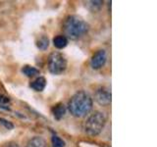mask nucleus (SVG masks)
<instances>
[{
  "instance_id": "obj_1",
  "label": "nucleus",
  "mask_w": 157,
  "mask_h": 147,
  "mask_svg": "<svg viewBox=\"0 0 157 147\" xmlns=\"http://www.w3.org/2000/svg\"><path fill=\"white\" fill-rule=\"evenodd\" d=\"M93 100L87 92L80 90L74 94L68 103V110L76 118L86 116L92 109Z\"/></svg>"
},
{
  "instance_id": "obj_2",
  "label": "nucleus",
  "mask_w": 157,
  "mask_h": 147,
  "mask_svg": "<svg viewBox=\"0 0 157 147\" xmlns=\"http://www.w3.org/2000/svg\"><path fill=\"white\" fill-rule=\"evenodd\" d=\"M90 29L88 24L82 18L77 15H70L68 16L63 24V31L66 38L71 40H78L87 33Z\"/></svg>"
},
{
  "instance_id": "obj_3",
  "label": "nucleus",
  "mask_w": 157,
  "mask_h": 147,
  "mask_svg": "<svg viewBox=\"0 0 157 147\" xmlns=\"http://www.w3.org/2000/svg\"><path fill=\"white\" fill-rule=\"evenodd\" d=\"M106 125V117L102 112L96 111L87 118L85 123V132L90 136L98 135Z\"/></svg>"
},
{
  "instance_id": "obj_4",
  "label": "nucleus",
  "mask_w": 157,
  "mask_h": 147,
  "mask_svg": "<svg viewBox=\"0 0 157 147\" xmlns=\"http://www.w3.org/2000/svg\"><path fill=\"white\" fill-rule=\"evenodd\" d=\"M48 70L52 75H61L67 69V60L60 52H52L48 57Z\"/></svg>"
},
{
  "instance_id": "obj_5",
  "label": "nucleus",
  "mask_w": 157,
  "mask_h": 147,
  "mask_svg": "<svg viewBox=\"0 0 157 147\" xmlns=\"http://www.w3.org/2000/svg\"><path fill=\"white\" fill-rule=\"evenodd\" d=\"M111 91L109 88L101 86L94 93V100L100 106H108L111 104Z\"/></svg>"
},
{
  "instance_id": "obj_6",
  "label": "nucleus",
  "mask_w": 157,
  "mask_h": 147,
  "mask_svg": "<svg viewBox=\"0 0 157 147\" xmlns=\"http://www.w3.org/2000/svg\"><path fill=\"white\" fill-rule=\"evenodd\" d=\"M106 60H107V55H106L105 50L100 49V50L96 51L91 57L90 66L92 69H94V70H98V69H101L105 65Z\"/></svg>"
},
{
  "instance_id": "obj_7",
  "label": "nucleus",
  "mask_w": 157,
  "mask_h": 147,
  "mask_svg": "<svg viewBox=\"0 0 157 147\" xmlns=\"http://www.w3.org/2000/svg\"><path fill=\"white\" fill-rule=\"evenodd\" d=\"M52 114L57 121H60L66 114V107L63 103H58L52 108Z\"/></svg>"
},
{
  "instance_id": "obj_8",
  "label": "nucleus",
  "mask_w": 157,
  "mask_h": 147,
  "mask_svg": "<svg viewBox=\"0 0 157 147\" xmlns=\"http://www.w3.org/2000/svg\"><path fill=\"white\" fill-rule=\"evenodd\" d=\"M29 86H31L33 90H36L37 92H41L46 86V80L43 77H39L36 78V80L31 83Z\"/></svg>"
},
{
  "instance_id": "obj_9",
  "label": "nucleus",
  "mask_w": 157,
  "mask_h": 147,
  "mask_svg": "<svg viewBox=\"0 0 157 147\" xmlns=\"http://www.w3.org/2000/svg\"><path fill=\"white\" fill-rule=\"evenodd\" d=\"M46 141L41 136H34L31 138L26 145V147H46Z\"/></svg>"
},
{
  "instance_id": "obj_10",
  "label": "nucleus",
  "mask_w": 157,
  "mask_h": 147,
  "mask_svg": "<svg viewBox=\"0 0 157 147\" xmlns=\"http://www.w3.org/2000/svg\"><path fill=\"white\" fill-rule=\"evenodd\" d=\"M22 73L24 74L25 76L28 77H33L37 75L40 74L38 69H36V67L33 66H29V65H26L22 68Z\"/></svg>"
},
{
  "instance_id": "obj_11",
  "label": "nucleus",
  "mask_w": 157,
  "mask_h": 147,
  "mask_svg": "<svg viewBox=\"0 0 157 147\" xmlns=\"http://www.w3.org/2000/svg\"><path fill=\"white\" fill-rule=\"evenodd\" d=\"M68 39L64 36H57L53 38V45L57 49H63L67 46Z\"/></svg>"
},
{
  "instance_id": "obj_12",
  "label": "nucleus",
  "mask_w": 157,
  "mask_h": 147,
  "mask_svg": "<svg viewBox=\"0 0 157 147\" xmlns=\"http://www.w3.org/2000/svg\"><path fill=\"white\" fill-rule=\"evenodd\" d=\"M49 46V39L46 36H41L36 40V47L39 49V50H46Z\"/></svg>"
},
{
  "instance_id": "obj_13",
  "label": "nucleus",
  "mask_w": 157,
  "mask_h": 147,
  "mask_svg": "<svg viewBox=\"0 0 157 147\" xmlns=\"http://www.w3.org/2000/svg\"><path fill=\"white\" fill-rule=\"evenodd\" d=\"M51 143H52V147H65V145H66L65 141L56 134L52 135Z\"/></svg>"
},
{
  "instance_id": "obj_14",
  "label": "nucleus",
  "mask_w": 157,
  "mask_h": 147,
  "mask_svg": "<svg viewBox=\"0 0 157 147\" xmlns=\"http://www.w3.org/2000/svg\"><path fill=\"white\" fill-rule=\"evenodd\" d=\"M86 3H87V7L93 12L98 11V10L101 8L102 4H103L102 1H87Z\"/></svg>"
},
{
  "instance_id": "obj_15",
  "label": "nucleus",
  "mask_w": 157,
  "mask_h": 147,
  "mask_svg": "<svg viewBox=\"0 0 157 147\" xmlns=\"http://www.w3.org/2000/svg\"><path fill=\"white\" fill-rule=\"evenodd\" d=\"M0 124H1L6 130H13L14 129V125L12 122H10L4 118H0Z\"/></svg>"
},
{
  "instance_id": "obj_16",
  "label": "nucleus",
  "mask_w": 157,
  "mask_h": 147,
  "mask_svg": "<svg viewBox=\"0 0 157 147\" xmlns=\"http://www.w3.org/2000/svg\"><path fill=\"white\" fill-rule=\"evenodd\" d=\"M8 103H10V98L8 96H5L3 94H0V105H7ZM1 107V106H0Z\"/></svg>"
},
{
  "instance_id": "obj_17",
  "label": "nucleus",
  "mask_w": 157,
  "mask_h": 147,
  "mask_svg": "<svg viewBox=\"0 0 157 147\" xmlns=\"http://www.w3.org/2000/svg\"><path fill=\"white\" fill-rule=\"evenodd\" d=\"M5 147H20V146L16 143V142H9V143L5 145Z\"/></svg>"
}]
</instances>
